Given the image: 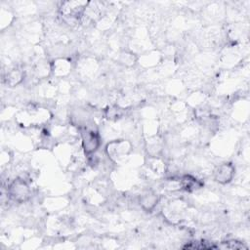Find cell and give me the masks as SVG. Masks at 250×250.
I'll return each instance as SVG.
<instances>
[{
  "instance_id": "ba28073f",
  "label": "cell",
  "mask_w": 250,
  "mask_h": 250,
  "mask_svg": "<svg viewBox=\"0 0 250 250\" xmlns=\"http://www.w3.org/2000/svg\"><path fill=\"white\" fill-rule=\"evenodd\" d=\"M23 78H24V72L21 69L13 68L6 73L4 77V81L8 86L14 87L21 83Z\"/></svg>"
},
{
  "instance_id": "5b68a950",
  "label": "cell",
  "mask_w": 250,
  "mask_h": 250,
  "mask_svg": "<svg viewBox=\"0 0 250 250\" xmlns=\"http://www.w3.org/2000/svg\"><path fill=\"white\" fill-rule=\"evenodd\" d=\"M235 175V167L231 162H224L216 167L213 173V179L220 185L230 183Z\"/></svg>"
},
{
  "instance_id": "277c9868",
  "label": "cell",
  "mask_w": 250,
  "mask_h": 250,
  "mask_svg": "<svg viewBox=\"0 0 250 250\" xmlns=\"http://www.w3.org/2000/svg\"><path fill=\"white\" fill-rule=\"evenodd\" d=\"M105 150L108 157L114 161H117L129 154L131 150V145L125 140H115L106 145Z\"/></svg>"
},
{
  "instance_id": "3957f363",
  "label": "cell",
  "mask_w": 250,
  "mask_h": 250,
  "mask_svg": "<svg viewBox=\"0 0 250 250\" xmlns=\"http://www.w3.org/2000/svg\"><path fill=\"white\" fill-rule=\"evenodd\" d=\"M81 143L82 148L87 155H91L95 153L101 145V139L99 134L88 128H84L81 130Z\"/></svg>"
},
{
  "instance_id": "8992f818",
  "label": "cell",
  "mask_w": 250,
  "mask_h": 250,
  "mask_svg": "<svg viewBox=\"0 0 250 250\" xmlns=\"http://www.w3.org/2000/svg\"><path fill=\"white\" fill-rule=\"evenodd\" d=\"M159 202V196L151 189L146 190L140 195L139 204L146 212H151Z\"/></svg>"
},
{
  "instance_id": "7a4b0ae2",
  "label": "cell",
  "mask_w": 250,
  "mask_h": 250,
  "mask_svg": "<svg viewBox=\"0 0 250 250\" xmlns=\"http://www.w3.org/2000/svg\"><path fill=\"white\" fill-rule=\"evenodd\" d=\"M88 2L85 1H65L60 7L61 15L67 21H78L83 16Z\"/></svg>"
},
{
  "instance_id": "6da1fadb",
  "label": "cell",
  "mask_w": 250,
  "mask_h": 250,
  "mask_svg": "<svg viewBox=\"0 0 250 250\" xmlns=\"http://www.w3.org/2000/svg\"><path fill=\"white\" fill-rule=\"evenodd\" d=\"M8 195L15 202L24 203L29 200L31 190L24 180L16 179L8 187Z\"/></svg>"
},
{
  "instance_id": "52a82bcc",
  "label": "cell",
  "mask_w": 250,
  "mask_h": 250,
  "mask_svg": "<svg viewBox=\"0 0 250 250\" xmlns=\"http://www.w3.org/2000/svg\"><path fill=\"white\" fill-rule=\"evenodd\" d=\"M179 182L181 188L186 191H194L203 187V183L191 175H184Z\"/></svg>"
}]
</instances>
